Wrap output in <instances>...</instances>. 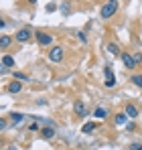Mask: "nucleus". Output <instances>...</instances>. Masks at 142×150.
Segmentation results:
<instances>
[{
	"instance_id": "obj_1",
	"label": "nucleus",
	"mask_w": 142,
	"mask_h": 150,
	"mask_svg": "<svg viewBox=\"0 0 142 150\" xmlns=\"http://www.w3.org/2000/svg\"><path fill=\"white\" fill-rule=\"evenodd\" d=\"M118 2H106L104 6H102V10H99V14H102V18H110V16H114L116 14V10H118Z\"/></svg>"
},
{
	"instance_id": "obj_2",
	"label": "nucleus",
	"mask_w": 142,
	"mask_h": 150,
	"mask_svg": "<svg viewBox=\"0 0 142 150\" xmlns=\"http://www.w3.org/2000/svg\"><path fill=\"white\" fill-rule=\"evenodd\" d=\"M63 59V49L61 47H53L51 53H49V61H53V63H59Z\"/></svg>"
},
{
	"instance_id": "obj_3",
	"label": "nucleus",
	"mask_w": 142,
	"mask_h": 150,
	"mask_svg": "<svg viewBox=\"0 0 142 150\" xmlns=\"http://www.w3.org/2000/svg\"><path fill=\"white\" fill-rule=\"evenodd\" d=\"M16 41H21V43L31 41V30H28V28H21V30H16Z\"/></svg>"
},
{
	"instance_id": "obj_4",
	"label": "nucleus",
	"mask_w": 142,
	"mask_h": 150,
	"mask_svg": "<svg viewBox=\"0 0 142 150\" xmlns=\"http://www.w3.org/2000/svg\"><path fill=\"white\" fill-rule=\"evenodd\" d=\"M122 61H124V65H126L128 69H134V67H136L134 57H132V55H128V53H122Z\"/></svg>"
},
{
	"instance_id": "obj_5",
	"label": "nucleus",
	"mask_w": 142,
	"mask_h": 150,
	"mask_svg": "<svg viewBox=\"0 0 142 150\" xmlns=\"http://www.w3.org/2000/svg\"><path fill=\"white\" fill-rule=\"evenodd\" d=\"M37 41H39L41 45H51V43H53V37L47 35V33H37Z\"/></svg>"
},
{
	"instance_id": "obj_6",
	"label": "nucleus",
	"mask_w": 142,
	"mask_h": 150,
	"mask_svg": "<svg viewBox=\"0 0 142 150\" xmlns=\"http://www.w3.org/2000/svg\"><path fill=\"white\" fill-rule=\"evenodd\" d=\"M106 85H108V87H114V85H116V77H114V73H112L110 67H106Z\"/></svg>"
},
{
	"instance_id": "obj_7",
	"label": "nucleus",
	"mask_w": 142,
	"mask_h": 150,
	"mask_svg": "<svg viewBox=\"0 0 142 150\" xmlns=\"http://www.w3.org/2000/svg\"><path fill=\"white\" fill-rule=\"evenodd\" d=\"M21 89H23L21 81H12V83H8V91H10V93H18Z\"/></svg>"
},
{
	"instance_id": "obj_8",
	"label": "nucleus",
	"mask_w": 142,
	"mask_h": 150,
	"mask_svg": "<svg viewBox=\"0 0 142 150\" xmlns=\"http://www.w3.org/2000/svg\"><path fill=\"white\" fill-rule=\"evenodd\" d=\"M2 65L4 67H14V57L12 55H4L2 57Z\"/></svg>"
},
{
	"instance_id": "obj_9",
	"label": "nucleus",
	"mask_w": 142,
	"mask_h": 150,
	"mask_svg": "<svg viewBox=\"0 0 142 150\" xmlns=\"http://www.w3.org/2000/svg\"><path fill=\"white\" fill-rule=\"evenodd\" d=\"M10 43H12V39H10L8 35H2V37H0V47H2V49L10 47Z\"/></svg>"
},
{
	"instance_id": "obj_10",
	"label": "nucleus",
	"mask_w": 142,
	"mask_h": 150,
	"mask_svg": "<svg viewBox=\"0 0 142 150\" xmlns=\"http://www.w3.org/2000/svg\"><path fill=\"white\" fill-rule=\"evenodd\" d=\"M126 116H130V118H136L138 116V110L130 103V105H126Z\"/></svg>"
},
{
	"instance_id": "obj_11",
	"label": "nucleus",
	"mask_w": 142,
	"mask_h": 150,
	"mask_svg": "<svg viewBox=\"0 0 142 150\" xmlns=\"http://www.w3.org/2000/svg\"><path fill=\"white\" fill-rule=\"evenodd\" d=\"M94 116L97 118V120H104L106 116H108V112L104 110V108H95V112H94Z\"/></svg>"
},
{
	"instance_id": "obj_12",
	"label": "nucleus",
	"mask_w": 142,
	"mask_h": 150,
	"mask_svg": "<svg viewBox=\"0 0 142 150\" xmlns=\"http://www.w3.org/2000/svg\"><path fill=\"white\" fill-rule=\"evenodd\" d=\"M75 114H77V116H85V114H87L85 105H83V103H75Z\"/></svg>"
},
{
	"instance_id": "obj_13",
	"label": "nucleus",
	"mask_w": 142,
	"mask_h": 150,
	"mask_svg": "<svg viewBox=\"0 0 142 150\" xmlns=\"http://www.w3.org/2000/svg\"><path fill=\"white\" fill-rule=\"evenodd\" d=\"M43 136H45V138H53V136H55V130H53V128H45V130H43Z\"/></svg>"
},
{
	"instance_id": "obj_14",
	"label": "nucleus",
	"mask_w": 142,
	"mask_h": 150,
	"mask_svg": "<svg viewBox=\"0 0 142 150\" xmlns=\"http://www.w3.org/2000/svg\"><path fill=\"white\" fill-rule=\"evenodd\" d=\"M132 83L138 85V87H142V75H134V77H132Z\"/></svg>"
},
{
	"instance_id": "obj_15",
	"label": "nucleus",
	"mask_w": 142,
	"mask_h": 150,
	"mask_svg": "<svg viewBox=\"0 0 142 150\" xmlns=\"http://www.w3.org/2000/svg\"><path fill=\"white\" fill-rule=\"evenodd\" d=\"M124 122H126V114H118V116H116V124L122 126Z\"/></svg>"
},
{
	"instance_id": "obj_16",
	"label": "nucleus",
	"mask_w": 142,
	"mask_h": 150,
	"mask_svg": "<svg viewBox=\"0 0 142 150\" xmlns=\"http://www.w3.org/2000/svg\"><path fill=\"white\" fill-rule=\"evenodd\" d=\"M94 130H95V124H94V122H87V124L83 126V132H94Z\"/></svg>"
},
{
	"instance_id": "obj_17",
	"label": "nucleus",
	"mask_w": 142,
	"mask_h": 150,
	"mask_svg": "<svg viewBox=\"0 0 142 150\" xmlns=\"http://www.w3.org/2000/svg\"><path fill=\"white\" fill-rule=\"evenodd\" d=\"M108 51L114 53V55H120V47H118V45H108Z\"/></svg>"
},
{
	"instance_id": "obj_18",
	"label": "nucleus",
	"mask_w": 142,
	"mask_h": 150,
	"mask_svg": "<svg viewBox=\"0 0 142 150\" xmlns=\"http://www.w3.org/2000/svg\"><path fill=\"white\" fill-rule=\"evenodd\" d=\"M12 120H14L16 124H21V122H23V114H12Z\"/></svg>"
},
{
	"instance_id": "obj_19",
	"label": "nucleus",
	"mask_w": 142,
	"mask_h": 150,
	"mask_svg": "<svg viewBox=\"0 0 142 150\" xmlns=\"http://www.w3.org/2000/svg\"><path fill=\"white\" fill-rule=\"evenodd\" d=\"M18 79H28L24 73H14V81H18Z\"/></svg>"
},
{
	"instance_id": "obj_20",
	"label": "nucleus",
	"mask_w": 142,
	"mask_h": 150,
	"mask_svg": "<svg viewBox=\"0 0 142 150\" xmlns=\"http://www.w3.org/2000/svg\"><path fill=\"white\" fill-rule=\"evenodd\" d=\"M130 150H142V146H140V144H132V146H130Z\"/></svg>"
},
{
	"instance_id": "obj_21",
	"label": "nucleus",
	"mask_w": 142,
	"mask_h": 150,
	"mask_svg": "<svg viewBox=\"0 0 142 150\" xmlns=\"http://www.w3.org/2000/svg\"><path fill=\"white\" fill-rule=\"evenodd\" d=\"M134 61H136V65H138V63L142 61V55H134Z\"/></svg>"
},
{
	"instance_id": "obj_22",
	"label": "nucleus",
	"mask_w": 142,
	"mask_h": 150,
	"mask_svg": "<svg viewBox=\"0 0 142 150\" xmlns=\"http://www.w3.org/2000/svg\"><path fill=\"white\" fill-rule=\"evenodd\" d=\"M4 69H6V67H4V65H2V61H0V75L4 73Z\"/></svg>"
},
{
	"instance_id": "obj_23",
	"label": "nucleus",
	"mask_w": 142,
	"mask_h": 150,
	"mask_svg": "<svg viewBox=\"0 0 142 150\" xmlns=\"http://www.w3.org/2000/svg\"><path fill=\"white\" fill-rule=\"evenodd\" d=\"M4 126H6V122H4V120H0V128H4Z\"/></svg>"
},
{
	"instance_id": "obj_24",
	"label": "nucleus",
	"mask_w": 142,
	"mask_h": 150,
	"mask_svg": "<svg viewBox=\"0 0 142 150\" xmlns=\"http://www.w3.org/2000/svg\"><path fill=\"white\" fill-rule=\"evenodd\" d=\"M4 26H6V25H4V21L0 18V28H4Z\"/></svg>"
}]
</instances>
